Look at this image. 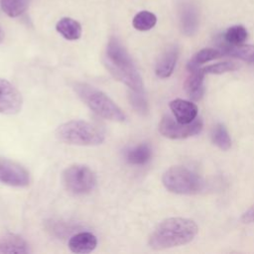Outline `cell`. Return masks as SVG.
I'll use <instances>...</instances> for the list:
<instances>
[{
    "instance_id": "obj_1",
    "label": "cell",
    "mask_w": 254,
    "mask_h": 254,
    "mask_svg": "<svg viewBox=\"0 0 254 254\" xmlns=\"http://www.w3.org/2000/svg\"><path fill=\"white\" fill-rule=\"evenodd\" d=\"M104 64L114 78L133 91H144L141 74L132 58L116 38L108 41L104 54Z\"/></svg>"
},
{
    "instance_id": "obj_2",
    "label": "cell",
    "mask_w": 254,
    "mask_h": 254,
    "mask_svg": "<svg viewBox=\"0 0 254 254\" xmlns=\"http://www.w3.org/2000/svg\"><path fill=\"white\" fill-rule=\"evenodd\" d=\"M198 231L196 223L189 218L171 217L163 220L149 238V245L155 250L172 248L190 242Z\"/></svg>"
},
{
    "instance_id": "obj_3",
    "label": "cell",
    "mask_w": 254,
    "mask_h": 254,
    "mask_svg": "<svg viewBox=\"0 0 254 254\" xmlns=\"http://www.w3.org/2000/svg\"><path fill=\"white\" fill-rule=\"evenodd\" d=\"M73 90L81 101L99 117L114 122L125 121L126 115L123 110L103 91L85 82H75Z\"/></svg>"
},
{
    "instance_id": "obj_4",
    "label": "cell",
    "mask_w": 254,
    "mask_h": 254,
    "mask_svg": "<svg viewBox=\"0 0 254 254\" xmlns=\"http://www.w3.org/2000/svg\"><path fill=\"white\" fill-rule=\"evenodd\" d=\"M56 137L64 144L76 146H97L105 140L104 131L85 120H70L61 124Z\"/></svg>"
},
{
    "instance_id": "obj_5",
    "label": "cell",
    "mask_w": 254,
    "mask_h": 254,
    "mask_svg": "<svg viewBox=\"0 0 254 254\" xmlns=\"http://www.w3.org/2000/svg\"><path fill=\"white\" fill-rule=\"evenodd\" d=\"M162 182L169 191L178 194H195L204 189L202 178L182 166L168 169L162 177Z\"/></svg>"
},
{
    "instance_id": "obj_6",
    "label": "cell",
    "mask_w": 254,
    "mask_h": 254,
    "mask_svg": "<svg viewBox=\"0 0 254 254\" xmlns=\"http://www.w3.org/2000/svg\"><path fill=\"white\" fill-rule=\"evenodd\" d=\"M65 190L74 195H84L93 190L96 186V176L93 171L84 165H71L62 176Z\"/></svg>"
},
{
    "instance_id": "obj_7",
    "label": "cell",
    "mask_w": 254,
    "mask_h": 254,
    "mask_svg": "<svg viewBox=\"0 0 254 254\" xmlns=\"http://www.w3.org/2000/svg\"><path fill=\"white\" fill-rule=\"evenodd\" d=\"M201 129L202 121L200 118H195L190 123L183 124L172 116L165 115L159 123V132L169 139H185L198 134Z\"/></svg>"
},
{
    "instance_id": "obj_8",
    "label": "cell",
    "mask_w": 254,
    "mask_h": 254,
    "mask_svg": "<svg viewBox=\"0 0 254 254\" xmlns=\"http://www.w3.org/2000/svg\"><path fill=\"white\" fill-rule=\"evenodd\" d=\"M30 182V174L22 165L6 158H0V183L14 188H26Z\"/></svg>"
},
{
    "instance_id": "obj_9",
    "label": "cell",
    "mask_w": 254,
    "mask_h": 254,
    "mask_svg": "<svg viewBox=\"0 0 254 254\" xmlns=\"http://www.w3.org/2000/svg\"><path fill=\"white\" fill-rule=\"evenodd\" d=\"M22 106L21 92L10 81L0 77V113L14 115L21 111Z\"/></svg>"
},
{
    "instance_id": "obj_10",
    "label": "cell",
    "mask_w": 254,
    "mask_h": 254,
    "mask_svg": "<svg viewBox=\"0 0 254 254\" xmlns=\"http://www.w3.org/2000/svg\"><path fill=\"white\" fill-rule=\"evenodd\" d=\"M169 106L175 116V119L180 123L188 124L197 117L198 108L196 104L191 101L177 98L172 100Z\"/></svg>"
},
{
    "instance_id": "obj_11",
    "label": "cell",
    "mask_w": 254,
    "mask_h": 254,
    "mask_svg": "<svg viewBox=\"0 0 254 254\" xmlns=\"http://www.w3.org/2000/svg\"><path fill=\"white\" fill-rule=\"evenodd\" d=\"M28 242L18 234L5 233L0 235V254L30 253Z\"/></svg>"
},
{
    "instance_id": "obj_12",
    "label": "cell",
    "mask_w": 254,
    "mask_h": 254,
    "mask_svg": "<svg viewBox=\"0 0 254 254\" xmlns=\"http://www.w3.org/2000/svg\"><path fill=\"white\" fill-rule=\"evenodd\" d=\"M67 246L73 253L87 254L96 248L97 238L91 232H78L69 238Z\"/></svg>"
},
{
    "instance_id": "obj_13",
    "label": "cell",
    "mask_w": 254,
    "mask_h": 254,
    "mask_svg": "<svg viewBox=\"0 0 254 254\" xmlns=\"http://www.w3.org/2000/svg\"><path fill=\"white\" fill-rule=\"evenodd\" d=\"M179 57L177 47L168 48L159 58L155 66L156 75L160 78H167L172 75Z\"/></svg>"
},
{
    "instance_id": "obj_14",
    "label": "cell",
    "mask_w": 254,
    "mask_h": 254,
    "mask_svg": "<svg viewBox=\"0 0 254 254\" xmlns=\"http://www.w3.org/2000/svg\"><path fill=\"white\" fill-rule=\"evenodd\" d=\"M190 71V75L188 76L185 89L189 95V97L194 101L200 100L204 93V85H203V77H204V70L203 68H194Z\"/></svg>"
},
{
    "instance_id": "obj_15",
    "label": "cell",
    "mask_w": 254,
    "mask_h": 254,
    "mask_svg": "<svg viewBox=\"0 0 254 254\" xmlns=\"http://www.w3.org/2000/svg\"><path fill=\"white\" fill-rule=\"evenodd\" d=\"M152 157V149L148 144H139L125 152V160L130 165L140 166L149 162Z\"/></svg>"
},
{
    "instance_id": "obj_16",
    "label": "cell",
    "mask_w": 254,
    "mask_h": 254,
    "mask_svg": "<svg viewBox=\"0 0 254 254\" xmlns=\"http://www.w3.org/2000/svg\"><path fill=\"white\" fill-rule=\"evenodd\" d=\"M223 55H227L233 58H237L241 61L254 64V46L252 45H222L219 49Z\"/></svg>"
},
{
    "instance_id": "obj_17",
    "label": "cell",
    "mask_w": 254,
    "mask_h": 254,
    "mask_svg": "<svg viewBox=\"0 0 254 254\" xmlns=\"http://www.w3.org/2000/svg\"><path fill=\"white\" fill-rule=\"evenodd\" d=\"M56 30L65 40L68 41H75L81 36L80 24L77 21L68 17H64L60 19L56 25Z\"/></svg>"
},
{
    "instance_id": "obj_18",
    "label": "cell",
    "mask_w": 254,
    "mask_h": 254,
    "mask_svg": "<svg viewBox=\"0 0 254 254\" xmlns=\"http://www.w3.org/2000/svg\"><path fill=\"white\" fill-rule=\"evenodd\" d=\"M181 23L183 32L188 35L191 36L195 33L198 25V17L196 9L191 5H187L183 8L181 13Z\"/></svg>"
},
{
    "instance_id": "obj_19",
    "label": "cell",
    "mask_w": 254,
    "mask_h": 254,
    "mask_svg": "<svg viewBox=\"0 0 254 254\" xmlns=\"http://www.w3.org/2000/svg\"><path fill=\"white\" fill-rule=\"evenodd\" d=\"M222 56V53L220 50L217 49H211V48H205L197 52L189 62L188 64V69L191 70L194 68L199 67L200 64L207 63L209 61L215 60Z\"/></svg>"
},
{
    "instance_id": "obj_20",
    "label": "cell",
    "mask_w": 254,
    "mask_h": 254,
    "mask_svg": "<svg viewBox=\"0 0 254 254\" xmlns=\"http://www.w3.org/2000/svg\"><path fill=\"white\" fill-rule=\"evenodd\" d=\"M0 5L7 16L15 18L27 10L29 0H0Z\"/></svg>"
},
{
    "instance_id": "obj_21",
    "label": "cell",
    "mask_w": 254,
    "mask_h": 254,
    "mask_svg": "<svg viewBox=\"0 0 254 254\" xmlns=\"http://www.w3.org/2000/svg\"><path fill=\"white\" fill-rule=\"evenodd\" d=\"M156 23L157 17L149 11H141L137 13L132 21L133 27L138 31H148L152 29Z\"/></svg>"
},
{
    "instance_id": "obj_22",
    "label": "cell",
    "mask_w": 254,
    "mask_h": 254,
    "mask_svg": "<svg viewBox=\"0 0 254 254\" xmlns=\"http://www.w3.org/2000/svg\"><path fill=\"white\" fill-rule=\"evenodd\" d=\"M247 31L241 25H235L227 29L224 34V41L229 45H242L247 39Z\"/></svg>"
},
{
    "instance_id": "obj_23",
    "label": "cell",
    "mask_w": 254,
    "mask_h": 254,
    "mask_svg": "<svg viewBox=\"0 0 254 254\" xmlns=\"http://www.w3.org/2000/svg\"><path fill=\"white\" fill-rule=\"evenodd\" d=\"M212 142L215 144L219 149L226 151L231 147V139L230 136L225 128L224 125L222 124H217L213 131H212Z\"/></svg>"
},
{
    "instance_id": "obj_24",
    "label": "cell",
    "mask_w": 254,
    "mask_h": 254,
    "mask_svg": "<svg viewBox=\"0 0 254 254\" xmlns=\"http://www.w3.org/2000/svg\"><path fill=\"white\" fill-rule=\"evenodd\" d=\"M130 103L133 108L141 114H146L148 112V102L144 95V91H133L129 93Z\"/></svg>"
},
{
    "instance_id": "obj_25",
    "label": "cell",
    "mask_w": 254,
    "mask_h": 254,
    "mask_svg": "<svg viewBox=\"0 0 254 254\" xmlns=\"http://www.w3.org/2000/svg\"><path fill=\"white\" fill-rule=\"evenodd\" d=\"M238 68V65L234 63L230 62H223V63H217L214 64L207 65L203 67V70L205 73H213V74H221L224 72L232 71Z\"/></svg>"
},
{
    "instance_id": "obj_26",
    "label": "cell",
    "mask_w": 254,
    "mask_h": 254,
    "mask_svg": "<svg viewBox=\"0 0 254 254\" xmlns=\"http://www.w3.org/2000/svg\"><path fill=\"white\" fill-rule=\"evenodd\" d=\"M241 220L245 223L254 222V205H252L249 209H247L241 216Z\"/></svg>"
},
{
    "instance_id": "obj_27",
    "label": "cell",
    "mask_w": 254,
    "mask_h": 254,
    "mask_svg": "<svg viewBox=\"0 0 254 254\" xmlns=\"http://www.w3.org/2000/svg\"><path fill=\"white\" fill-rule=\"evenodd\" d=\"M3 40H4V32L0 26V44L3 42Z\"/></svg>"
}]
</instances>
